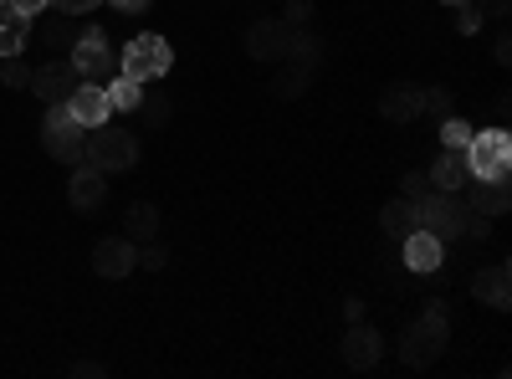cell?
I'll return each instance as SVG.
<instances>
[{"label": "cell", "mask_w": 512, "mask_h": 379, "mask_svg": "<svg viewBox=\"0 0 512 379\" xmlns=\"http://www.w3.org/2000/svg\"><path fill=\"white\" fill-rule=\"evenodd\" d=\"M441 6H466V0H441Z\"/></svg>", "instance_id": "38"}, {"label": "cell", "mask_w": 512, "mask_h": 379, "mask_svg": "<svg viewBox=\"0 0 512 379\" xmlns=\"http://www.w3.org/2000/svg\"><path fill=\"white\" fill-rule=\"evenodd\" d=\"M246 52L262 57V62H282V57H287V21H277V16L256 21V26L246 31Z\"/></svg>", "instance_id": "11"}, {"label": "cell", "mask_w": 512, "mask_h": 379, "mask_svg": "<svg viewBox=\"0 0 512 379\" xmlns=\"http://www.w3.org/2000/svg\"><path fill=\"white\" fill-rule=\"evenodd\" d=\"M113 6H118V11H128V16H134V11H144V6H149V0H113Z\"/></svg>", "instance_id": "36"}, {"label": "cell", "mask_w": 512, "mask_h": 379, "mask_svg": "<svg viewBox=\"0 0 512 379\" xmlns=\"http://www.w3.org/2000/svg\"><path fill=\"white\" fill-rule=\"evenodd\" d=\"M441 349H446V313H441V308H431L420 323H410V333H405L400 354H405V364L425 369L431 359H441Z\"/></svg>", "instance_id": "6"}, {"label": "cell", "mask_w": 512, "mask_h": 379, "mask_svg": "<svg viewBox=\"0 0 512 379\" xmlns=\"http://www.w3.org/2000/svg\"><path fill=\"white\" fill-rule=\"evenodd\" d=\"M379 354H384L379 333H374L369 323H349V333H344V364H349V369H374Z\"/></svg>", "instance_id": "13"}, {"label": "cell", "mask_w": 512, "mask_h": 379, "mask_svg": "<svg viewBox=\"0 0 512 379\" xmlns=\"http://www.w3.org/2000/svg\"><path fill=\"white\" fill-rule=\"evenodd\" d=\"M466 139H472V123L466 118H446L441 123V149H466Z\"/></svg>", "instance_id": "25"}, {"label": "cell", "mask_w": 512, "mask_h": 379, "mask_svg": "<svg viewBox=\"0 0 512 379\" xmlns=\"http://www.w3.org/2000/svg\"><path fill=\"white\" fill-rule=\"evenodd\" d=\"M379 226H384V236H400V241H405V236H410V231L420 226V221H415V200L395 195L390 205L379 210Z\"/></svg>", "instance_id": "20"}, {"label": "cell", "mask_w": 512, "mask_h": 379, "mask_svg": "<svg viewBox=\"0 0 512 379\" xmlns=\"http://www.w3.org/2000/svg\"><path fill=\"white\" fill-rule=\"evenodd\" d=\"M461 31H477L482 26V11H472V0H466V6H461V21H456Z\"/></svg>", "instance_id": "34"}, {"label": "cell", "mask_w": 512, "mask_h": 379, "mask_svg": "<svg viewBox=\"0 0 512 379\" xmlns=\"http://www.w3.org/2000/svg\"><path fill=\"white\" fill-rule=\"evenodd\" d=\"M420 108H425V88H415V82H390L379 98V113L390 123H410V118H420Z\"/></svg>", "instance_id": "15"}, {"label": "cell", "mask_w": 512, "mask_h": 379, "mask_svg": "<svg viewBox=\"0 0 512 379\" xmlns=\"http://www.w3.org/2000/svg\"><path fill=\"white\" fill-rule=\"evenodd\" d=\"M308 16H313V6H308V0H292V6H287V16H282V21H292V26H303Z\"/></svg>", "instance_id": "32"}, {"label": "cell", "mask_w": 512, "mask_h": 379, "mask_svg": "<svg viewBox=\"0 0 512 379\" xmlns=\"http://www.w3.org/2000/svg\"><path fill=\"white\" fill-rule=\"evenodd\" d=\"M77 82H82V77H77L72 57H62V62H47L41 72H31V93H36L41 103H67Z\"/></svg>", "instance_id": "9"}, {"label": "cell", "mask_w": 512, "mask_h": 379, "mask_svg": "<svg viewBox=\"0 0 512 379\" xmlns=\"http://www.w3.org/2000/svg\"><path fill=\"white\" fill-rule=\"evenodd\" d=\"M72 374H82V379H93V374H103V364H88V359H82V364H72Z\"/></svg>", "instance_id": "35"}, {"label": "cell", "mask_w": 512, "mask_h": 379, "mask_svg": "<svg viewBox=\"0 0 512 379\" xmlns=\"http://www.w3.org/2000/svg\"><path fill=\"white\" fill-rule=\"evenodd\" d=\"M405 267L410 272H441L446 267V241H436L431 231H410L405 236Z\"/></svg>", "instance_id": "14"}, {"label": "cell", "mask_w": 512, "mask_h": 379, "mask_svg": "<svg viewBox=\"0 0 512 379\" xmlns=\"http://www.w3.org/2000/svg\"><path fill=\"white\" fill-rule=\"evenodd\" d=\"M466 170L472 180H507L512 175V139L507 129H487L466 139Z\"/></svg>", "instance_id": "2"}, {"label": "cell", "mask_w": 512, "mask_h": 379, "mask_svg": "<svg viewBox=\"0 0 512 379\" xmlns=\"http://www.w3.org/2000/svg\"><path fill=\"white\" fill-rule=\"evenodd\" d=\"M466 185H472V195H466L472 210H482V216H507V205H512L507 180H466Z\"/></svg>", "instance_id": "18"}, {"label": "cell", "mask_w": 512, "mask_h": 379, "mask_svg": "<svg viewBox=\"0 0 512 379\" xmlns=\"http://www.w3.org/2000/svg\"><path fill=\"white\" fill-rule=\"evenodd\" d=\"M123 226H128V241H154L159 236V210L149 200H134L123 210Z\"/></svg>", "instance_id": "21"}, {"label": "cell", "mask_w": 512, "mask_h": 379, "mask_svg": "<svg viewBox=\"0 0 512 379\" xmlns=\"http://www.w3.org/2000/svg\"><path fill=\"white\" fill-rule=\"evenodd\" d=\"M57 6L67 11V16H88V11H98L103 0H57Z\"/></svg>", "instance_id": "31"}, {"label": "cell", "mask_w": 512, "mask_h": 379, "mask_svg": "<svg viewBox=\"0 0 512 379\" xmlns=\"http://www.w3.org/2000/svg\"><path fill=\"white\" fill-rule=\"evenodd\" d=\"M472 292H477V303H487V308H507L512 303V272H507V262L482 267L472 277Z\"/></svg>", "instance_id": "16"}, {"label": "cell", "mask_w": 512, "mask_h": 379, "mask_svg": "<svg viewBox=\"0 0 512 379\" xmlns=\"http://www.w3.org/2000/svg\"><path fill=\"white\" fill-rule=\"evenodd\" d=\"M72 67H77L82 82H108V77H113V52H108V36H103L98 26L77 31V41H72Z\"/></svg>", "instance_id": "7"}, {"label": "cell", "mask_w": 512, "mask_h": 379, "mask_svg": "<svg viewBox=\"0 0 512 379\" xmlns=\"http://www.w3.org/2000/svg\"><path fill=\"white\" fill-rule=\"evenodd\" d=\"M123 77H134V82H154V77H164L169 67H175V52H169V41L164 36H134L123 47Z\"/></svg>", "instance_id": "5"}, {"label": "cell", "mask_w": 512, "mask_h": 379, "mask_svg": "<svg viewBox=\"0 0 512 379\" xmlns=\"http://www.w3.org/2000/svg\"><path fill=\"white\" fill-rule=\"evenodd\" d=\"M139 267V246L134 241H128V236H108V241H98L93 246V272L98 277H128V272H134Z\"/></svg>", "instance_id": "10"}, {"label": "cell", "mask_w": 512, "mask_h": 379, "mask_svg": "<svg viewBox=\"0 0 512 379\" xmlns=\"http://www.w3.org/2000/svg\"><path fill=\"white\" fill-rule=\"evenodd\" d=\"M466 210H472V205L461 200V190H431V195L415 200V221H420V231H431L436 241H456L461 226H466Z\"/></svg>", "instance_id": "1"}, {"label": "cell", "mask_w": 512, "mask_h": 379, "mask_svg": "<svg viewBox=\"0 0 512 379\" xmlns=\"http://www.w3.org/2000/svg\"><path fill=\"white\" fill-rule=\"evenodd\" d=\"M108 103H113V108H123V113H134V108L144 103V82H134V77H118L113 88H108Z\"/></svg>", "instance_id": "22"}, {"label": "cell", "mask_w": 512, "mask_h": 379, "mask_svg": "<svg viewBox=\"0 0 512 379\" xmlns=\"http://www.w3.org/2000/svg\"><path fill=\"white\" fill-rule=\"evenodd\" d=\"M164 262H169V251H164V246H154V241H149V251H139V267H149V272H159Z\"/></svg>", "instance_id": "30"}, {"label": "cell", "mask_w": 512, "mask_h": 379, "mask_svg": "<svg viewBox=\"0 0 512 379\" xmlns=\"http://www.w3.org/2000/svg\"><path fill=\"white\" fill-rule=\"evenodd\" d=\"M88 164H98V170H134L139 164V139L128 129H108V123H98V129H88Z\"/></svg>", "instance_id": "3"}, {"label": "cell", "mask_w": 512, "mask_h": 379, "mask_svg": "<svg viewBox=\"0 0 512 379\" xmlns=\"http://www.w3.org/2000/svg\"><path fill=\"white\" fill-rule=\"evenodd\" d=\"M47 154L52 159H62V164H82L88 159V129L67 113V103H52V113H47Z\"/></svg>", "instance_id": "4"}, {"label": "cell", "mask_w": 512, "mask_h": 379, "mask_svg": "<svg viewBox=\"0 0 512 379\" xmlns=\"http://www.w3.org/2000/svg\"><path fill=\"white\" fill-rule=\"evenodd\" d=\"M67 113L82 123V129H98V123H108V118H113L108 88H103V82H77L72 98H67Z\"/></svg>", "instance_id": "8"}, {"label": "cell", "mask_w": 512, "mask_h": 379, "mask_svg": "<svg viewBox=\"0 0 512 379\" xmlns=\"http://www.w3.org/2000/svg\"><path fill=\"white\" fill-rule=\"evenodd\" d=\"M308 72H313V62H297L292 72H282V77H277V98H292V93H303V88H308Z\"/></svg>", "instance_id": "24"}, {"label": "cell", "mask_w": 512, "mask_h": 379, "mask_svg": "<svg viewBox=\"0 0 512 379\" xmlns=\"http://www.w3.org/2000/svg\"><path fill=\"white\" fill-rule=\"evenodd\" d=\"M67 195H72V205L77 210H98L103 205V195H108V175L98 170V164H72V185H67Z\"/></svg>", "instance_id": "12"}, {"label": "cell", "mask_w": 512, "mask_h": 379, "mask_svg": "<svg viewBox=\"0 0 512 379\" xmlns=\"http://www.w3.org/2000/svg\"><path fill=\"white\" fill-rule=\"evenodd\" d=\"M0 82H6V88H31L26 62H21V57H6V67H0Z\"/></svg>", "instance_id": "26"}, {"label": "cell", "mask_w": 512, "mask_h": 379, "mask_svg": "<svg viewBox=\"0 0 512 379\" xmlns=\"http://www.w3.org/2000/svg\"><path fill=\"white\" fill-rule=\"evenodd\" d=\"M41 36H47V47H52V52H67L72 41H77V26H72V16L62 11V16L47 21V31H41Z\"/></svg>", "instance_id": "23"}, {"label": "cell", "mask_w": 512, "mask_h": 379, "mask_svg": "<svg viewBox=\"0 0 512 379\" xmlns=\"http://www.w3.org/2000/svg\"><path fill=\"white\" fill-rule=\"evenodd\" d=\"M425 175H431V190H466V180H472V170H466V149H441Z\"/></svg>", "instance_id": "17"}, {"label": "cell", "mask_w": 512, "mask_h": 379, "mask_svg": "<svg viewBox=\"0 0 512 379\" xmlns=\"http://www.w3.org/2000/svg\"><path fill=\"white\" fill-rule=\"evenodd\" d=\"M47 6H52V0H11V11H21V16H41Z\"/></svg>", "instance_id": "33"}, {"label": "cell", "mask_w": 512, "mask_h": 379, "mask_svg": "<svg viewBox=\"0 0 512 379\" xmlns=\"http://www.w3.org/2000/svg\"><path fill=\"white\" fill-rule=\"evenodd\" d=\"M6 6H11V0H0V11H6Z\"/></svg>", "instance_id": "39"}, {"label": "cell", "mask_w": 512, "mask_h": 379, "mask_svg": "<svg viewBox=\"0 0 512 379\" xmlns=\"http://www.w3.org/2000/svg\"><path fill=\"white\" fill-rule=\"evenodd\" d=\"M134 113H139V118H144V123H164V118H169V103H164V98H154V103H149V98H144V103H139V108H134Z\"/></svg>", "instance_id": "29"}, {"label": "cell", "mask_w": 512, "mask_h": 379, "mask_svg": "<svg viewBox=\"0 0 512 379\" xmlns=\"http://www.w3.org/2000/svg\"><path fill=\"white\" fill-rule=\"evenodd\" d=\"M26 41H31V16L6 6V11H0V57H21Z\"/></svg>", "instance_id": "19"}, {"label": "cell", "mask_w": 512, "mask_h": 379, "mask_svg": "<svg viewBox=\"0 0 512 379\" xmlns=\"http://www.w3.org/2000/svg\"><path fill=\"white\" fill-rule=\"evenodd\" d=\"M400 195H405V200H420V195H431V175H425V170H410V175L400 180Z\"/></svg>", "instance_id": "28"}, {"label": "cell", "mask_w": 512, "mask_h": 379, "mask_svg": "<svg viewBox=\"0 0 512 379\" xmlns=\"http://www.w3.org/2000/svg\"><path fill=\"white\" fill-rule=\"evenodd\" d=\"M451 88H431V93H425V108L420 113H436V118H451Z\"/></svg>", "instance_id": "27"}, {"label": "cell", "mask_w": 512, "mask_h": 379, "mask_svg": "<svg viewBox=\"0 0 512 379\" xmlns=\"http://www.w3.org/2000/svg\"><path fill=\"white\" fill-rule=\"evenodd\" d=\"M487 16H507V0H487Z\"/></svg>", "instance_id": "37"}]
</instances>
